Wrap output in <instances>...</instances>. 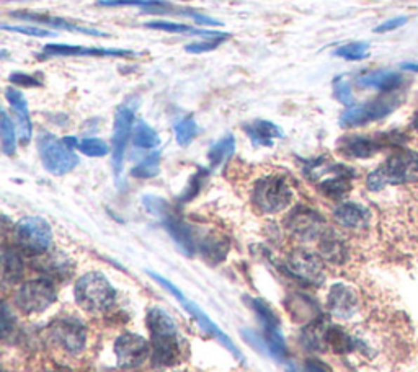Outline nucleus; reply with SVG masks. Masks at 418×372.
<instances>
[{"instance_id":"1","label":"nucleus","mask_w":418,"mask_h":372,"mask_svg":"<svg viewBox=\"0 0 418 372\" xmlns=\"http://www.w3.org/2000/svg\"><path fill=\"white\" fill-rule=\"evenodd\" d=\"M412 181H418V152L399 150L367 175L366 186L371 191H381L387 185H404Z\"/></svg>"},{"instance_id":"2","label":"nucleus","mask_w":418,"mask_h":372,"mask_svg":"<svg viewBox=\"0 0 418 372\" xmlns=\"http://www.w3.org/2000/svg\"><path fill=\"white\" fill-rule=\"evenodd\" d=\"M75 302L85 312L97 314L112 307L117 300V290L102 273L92 271L79 278L74 289Z\"/></svg>"},{"instance_id":"3","label":"nucleus","mask_w":418,"mask_h":372,"mask_svg":"<svg viewBox=\"0 0 418 372\" xmlns=\"http://www.w3.org/2000/svg\"><path fill=\"white\" fill-rule=\"evenodd\" d=\"M252 201L265 214H275L283 211L293 201V190L286 178L280 175H270L260 178L252 191Z\"/></svg>"},{"instance_id":"4","label":"nucleus","mask_w":418,"mask_h":372,"mask_svg":"<svg viewBox=\"0 0 418 372\" xmlns=\"http://www.w3.org/2000/svg\"><path fill=\"white\" fill-rule=\"evenodd\" d=\"M15 240L23 252L30 255L46 253L53 243L51 226L38 216L20 219L15 226Z\"/></svg>"},{"instance_id":"5","label":"nucleus","mask_w":418,"mask_h":372,"mask_svg":"<svg viewBox=\"0 0 418 372\" xmlns=\"http://www.w3.org/2000/svg\"><path fill=\"white\" fill-rule=\"evenodd\" d=\"M38 150L44 168L53 175H65L79 164V157L74 154V149H70L64 141H59L53 134H43L39 137Z\"/></svg>"},{"instance_id":"6","label":"nucleus","mask_w":418,"mask_h":372,"mask_svg":"<svg viewBox=\"0 0 418 372\" xmlns=\"http://www.w3.org/2000/svg\"><path fill=\"white\" fill-rule=\"evenodd\" d=\"M149 274H150V276H152V278L155 279V281H157V283L160 284V286H162L164 289H167V290H169V293H170V294H172V295H174V297H175V299H177V300H178V302H180L181 305H183V307H185L186 310H188V312L191 314V317H193V319L196 320V322H198V325H200V327H201V328H203V330L206 331V333H208V335H211V336H214V338H216V340H218L221 345H223V346H226V348H228V349L230 351V353H233L234 356H237V358H239V359H242V354H240V351H239L237 348H235V346H234V343H233V340H230V338H229V336H228V335H226V333H224V331H223V330H221V328L218 327V325H216V323L213 322V320H211V319L208 317V315H206V314L203 312V310H201V309H200V305H196L195 302H191V300H188V299H186V297H185V295L180 293V289H177V288H175L172 283H170V281H167V279H165V278H162V276H160V274H157V273H152V271H150Z\"/></svg>"},{"instance_id":"7","label":"nucleus","mask_w":418,"mask_h":372,"mask_svg":"<svg viewBox=\"0 0 418 372\" xmlns=\"http://www.w3.org/2000/svg\"><path fill=\"white\" fill-rule=\"evenodd\" d=\"M56 300V288L49 279L23 283L15 294V304L25 314L44 312Z\"/></svg>"},{"instance_id":"8","label":"nucleus","mask_w":418,"mask_h":372,"mask_svg":"<svg viewBox=\"0 0 418 372\" xmlns=\"http://www.w3.org/2000/svg\"><path fill=\"white\" fill-rule=\"evenodd\" d=\"M400 100L399 96H384V98H377L372 101H367L365 105L351 106L340 116V126L341 127H356L370 124L372 121L382 120L389 116L396 108H399Z\"/></svg>"},{"instance_id":"9","label":"nucleus","mask_w":418,"mask_h":372,"mask_svg":"<svg viewBox=\"0 0 418 372\" xmlns=\"http://www.w3.org/2000/svg\"><path fill=\"white\" fill-rule=\"evenodd\" d=\"M286 229L298 237L299 240L309 242L320 238L327 232V224L324 217L314 209L307 206H298L286 217Z\"/></svg>"},{"instance_id":"10","label":"nucleus","mask_w":418,"mask_h":372,"mask_svg":"<svg viewBox=\"0 0 418 372\" xmlns=\"http://www.w3.org/2000/svg\"><path fill=\"white\" fill-rule=\"evenodd\" d=\"M149 341L144 336L136 333H123L115 343L117 363L123 369H138L150 356Z\"/></svg>"},{"instance_id":"11","label":"nucleus","mask_w":418,"mask_h":372,"mask_svg":"<svg viewBox=\"0 0 418 372\" xmlns=\"http://www.w3.org/2000/svg\"><path fill=\"white\" fill-rule=\"evenodd\" d=\"M51 338L70 354H79L87 343V330L79 319H58L51 323Z\"/></svg>"},{"instance_id":"12","label":"nucleus","mask_w":418,"mask_h":372,"mask_svg":"<svg viewBox=\"0 0 418 372\" xmlns=\"http://www.w3.org/2000/svg\"><path fill=\"white\" fill-rule=\"evenodd\" d=\"M134 106L123 105L117 111L113 126V170L117 178L121 175L124 160V150L128 146L131 131L134 129Z\"/></svg>"},{"instance_id":"13","label":"nucleus","mask_w":418,"mask_h":372,"mask_svg":"<svg viewBox=\"0 0 418 372\" xmlns=\"http://www.w3.org/2000/svg\"><path fill=\"white\" fill-rule=\"evenodd\" d=\"M250 305L256 312V315H259L261 325H263L266 348H268L271 351V354L276 356V358L280 359L285 358L286 345H285L283 335H281L278 317H276L273 310H271L263 300L250 299Z\"/></svg>"},{"instance_id":"14","label":"nucleus","mask_w":418,"mask_h":372,"mask_svg":"<svg viewBox=\"0 0 418 372\" xmlns=\"http://www.w3.org/2000/svg\"><path fill=\"white\" fill-rule=\"evenodd\" d=\"M288 271L293 273L296 278L302 279L309 284H322L325 279V269L322 259L315 253L307 252V250H296L289 255L286 262Z\"/></svg>"},{"instance_id":"15","label":"nucleus","mask_w":418,"mask_h":372,"mask_svg":"<svg viewBox=\"0 0 418 372\" xmlns=\"http://www.w3.org/2000/svg\"><path fill=\"white\" fill-rule=\"evenodd\" d=\"M327 307L335 317L339 319H351L358 312L360 299L353 288L346 286L344 283H337L329 290L327 297Z\"/></svg>"},{"instance_id":"16","label":"nucleus","mask_w":418,"mask_h":372,"mask_svg":"<svg viewBox=\"0 0 418 372\" xmlns=\"http://www.w3.org/2000/svg\"><path fill=\"white\" fill-rule=\"evenodd\" d=\"M148 328L152 336V345L174 343L181 340L177 323L174 322L169 312L160 307H152L148 312Z\"/></svg>"},{"instance_id":"17","label":"nucleus","mask_w":418,"mask_h":372,"mask_svg":"<svg viewBox=\"0 0 418 372\" xmlns=\"http://www.w3.org/2000/svg\"><path fill=\"white\" fill-rule=\"evenodd\" d=\"M44 56H87V58H129L136 56L131 49H105L85 48L74 44H46L43 48Z\"/></svg>"},{"instance_id":"18","label":"nucleus","mask_w":418,"mask_h":372,"mask_svg":"<svg viewBox=\"0 0 418 372\" xmlns=\"http://www.w3.org/2000/svg\"><path fill=\"white\" fill-rule=\"evenodd\" d=\"M159 219L162 221L164 227L167 229V232L170 233V236H172L174 240L177 242V245L183 250L188 257H191L196 250V242L193 238V233H191V229L186 226V224L177 216V214L172 211V206H170Z\"/></svg>"},{"instance_id":"19","label":"nucleus","mask_w":418,"mask_h":372,"mask_svg":"<svg viewBox=\"0 0 418 372\" xmlns=\"http://www.w3.org/2000/svg\"><path fill=\"white\" fill-rule=\"evenodd\" d=\"M386 142L379 139H372L366 136H346L339 141V150L346 157L351 159H370L374 154H377Z\"/></svg>"},{"instance_id":"20","label":"nucleus","mask_w":418,"mask_h":372,"mask_svg":"<svg viewBox=\"0 0 418 372\" xmlns=\"http://www.w3.org/2000/svg\"><path fill=\"white\" fill-rule=\"evenodd\" d=\"M5 98H7L10 108H12L15 111V115H17L20 141H22V144H28L33 134V124H32V118H30L27 100H25L22 91L17 89L5 90Z\"/></svg>"},{"instance_id":"21","label":"nucleus","mask_w":418,"mask_h":372,"mask_svg":"<svg viewBox=\"0 0 418 372\" xmlns=\"http://www.w3.org/2000/svg\"><path fill=\"white\" fill-rule=\"evenodd\" d=\"M334 219L345 229H365L370 224L371 212L358 203H341L334 209Z\"/></svg>"},{"instance_id":"22","label":"nucleus","mask_w":418,"mask_h":372,"mask_svg":"<svg viewBox=\"0 0 418 372\" xmlns=\"http://www.w3.org/2000/svg\"><path fill=\"white\" fill-rule=\"evenodd\" d=\"M12 17L18 18V20H25V22H33V23H41V25H46V27H49V28L67 30V32H74V33H84V34H92V37H107V33L98 32V30L79 27V25L70 23V22H67V20L59 18V17H51V15L30 13V12H15V13H12Z\"/></svg>"},{"instance_id":"23","label":"nucleus","mask_w":418,"mask_h":372,"mask_svg":"<svg viewBox=\"0 0 418 372\" xmlns=\"http://www.w3.org/2000/svg\"><path fill=\"white\" fill-rule=\"evenodd\" d=\"M351 177H353V172H351L348 167L335 165L334 177L320 181L319 190L324 193L325 196L332 198V200H341V198H345L351 190Z\"/></svg>"},{"instance_id":"24","label":"nucleus","mask_w":418,"mask_h":372,"mask_svg":"<svg viewBox=\"0 0 418 372\" xmlns=\"http://www.w3.org/2000/svg\"><path fill=\"white\" fill-rule=\"evenodd\" d=\"M245 132L256 146H271L276 139L283 137V131L280 126L265 120L252 121L245 126Z\"/></svg>"},{"instance_id":"25","label":"nucleus","mask_w":418,"mask_h":372,"mask_svg":"<svg viewBox=\"0 0 418 372\" xmlns=\"http://www.w3.org/2000/svg\"><path fill=\"white\" fill-rule=\"evenodd\" d=\"M402 84V75L391 72V70H376L358 79V85L363 89H377L382 91H392L399 89Z\"/></svg>"},{"instance_id":"26","label":"nucleus","mask_w":418,"mask_h":372,"mask_svg":"<svg viewBox=\"0 0 418 372\" xmlns=\"http://www.w3.org/2000/svg\"><path fill=\"white\" fill-rule=\"evenodd\" d=\"M320 253L327 262L341 264L346 259V245L335 232L327 229V232L320 237Z\"/></svg>"},{"instance_id":"27","label":"nucleus","mask_w":418,"mask_h":372,"mask_svg":"<svg viewBox=\"0 0 418 372\" xmlns=\"http://www.w3.org/2000/svg\"><path fill=\"white\" fill-rule=\"evenodd\" d=\"M145 28L157 30V32H165V33H174V34H181V33H191V34H201V37H226V33H216L213 30H198L190 27V25L183 23H175V22H164V20H155V22H148L144 23Z\"/></svg>"},{"instance_id":"28","label":"nucleus","mask_w":418,"mask_h":372,"mask_svg":"<svg viewBox=\"0 0 418 372\" xmlns=\"http://www.w3.org/2000/svg\"><path fill=\"white\" fill-rule=\"evenodd\" d=\"M23 274V259L13 248H4L2 278L5 283H17Z\"/></svg>"},{"instance_id":"29","label":"nucleus","mask_w":418,"mask_h":372,"mask_svg":"<svg viewBox=\"0 0 418 372\" xmlns=\"http://www.w3.org/2000/svg\"><path fill=\"white\" fill-rule=\"evenodd\" d=\"M200 252L211 262H221L229 252V242L221 236H208L200 243Z\"/></svg>"},{"instance_id":"30","label":"nucleus","mask_w":418,"mask_h":372,"mask_svg":"<svg viewBox=\"0 0 418 372\" xmlns=\"http://www.w3.org/2000/svg\"><path fill=\"white\" fill-rule=\"evenodd\" d=\"M133 144L141 149H155L160 144V137L145 121H138L133 129Z\"/></svg>"},{"instance_id":"31","label":"nucleus","mask_w":418,"mask_h":372,"mask_svg":"<svg viewBox=\"0 0 418 372\" xmlns=\"http://www.w3.org/2000/svg\"><path fill=\"white\" fill-rule=\"evenodd\" d=\"M235 150V139L234 136H226L224 139H221L219 142L211 147L208 152V160L209 165L213 168H218L224 164L226 160L230 159V155L234 154Z\"/></svg>"},{"instance_id":"32","label":"nucleus","mask_w":418,"mask_h":372,"mask_svg":"<svg viewBox=\"0 0 418 372\" xmlns=\"http://www.w3.org/2000/svg\"><path fill=\"white\" fill-rule=\"evenodd\" d=\"M0 134H2V149L5 155H13L17 150V131L13 121L10 120L7 111H2V123H0Z\"/></svg>"},{"instance_id":"33","label":"nucleus","mask_w":418,"mask_h":372,"mask_svg":"<svg viewBox=\"0 0 418 372\" xmlns=\"http://www.w3.org/2000/svg\"><path fill=\"white\" fill-rule=\"evenodd\" d=\"M324 338L325 343L329 345L335 353H348V351L353 349V341H351L350 336L339 327H332L325 330Z\"/></svg>"},{"instance_id":"34","label":"nucleus","mask_w":418,"mask_h":372,"mask_svg":"<svg viewBox=\"0 0 418 372\" xmlns=\"http://www.w3.org/2000/svg\"><path fill=\"white\" fill-rule=\"evenodd\" d=\"M159 164L160 152H152V154L145 157L143 162H139V164L131 170V175L136 178H152L159 173Z\"/></svg>"},{"instance_id":"35","label":"nucleus","mask_w":418,"mask_h":372,"mask_svg":"<svg viewBox=\"0 0 418 372\" xmlns=\"http://www.w3.org/2000/svg\"><path fill=\"white\" fill-rule=\"evenodd\" d=\"M367 49H370V44H367V43L355 41V43L340 46V48L335 51V56H339V58H344L346 60H363V59H366L367 56H370Z\"/></svg>"},{"instance_id":"36","label":"nucleus","mask_w":418,"mask_h":372,"mask_svg":"<svg viewBox=\"0 0 418 372\" xmlns=\"http://www.w3.org/2000/svg\"><path fill=\"white\" fill-rule=\"evenodd\" d=\"M77 149L87 157H103L110 152V146L97 137H87V139L79 141Z\"/></svg>"},{"instance_id":"37","label":"nucleus","mask_w":418,"mask_h":372,"mask_svg":"<svg viewBox=\"0 0 418 372\" xmlns=\"http://www.w3.org/2000/svg\"><path fill=\"white\" fill-rule=\"evenodd\" d=\"M175 136H177V142L180 146H188L191 141L195 139L196 132H198V126H196L193 118H183L175 123Z\"/></svg>"},{"instance_id":"38","label":"nucleus","mask_w":418,"mask_h":372,"mask_svg":"<svg viewBox=\"0 0 418 372\" xmlns=\"http://www.w3.org/2000/svg\"><path fill=\"white\" fill-rule=\"evenodd\" d=\"M100 7H155V5H164L167 2L164 0H98Z\"/></svg>"},{"instance_id":"39","label":"nucleus","mask_w":418,"mask_h":372,"mask_svg":"<svg viewBox=\"0 0 418 372\" xmlns=\"http://www.w3.org/2000/svg\"><path fill=\"white\" fill-rule=\"evenodd\" d=\"M334 95L335 98L340 101L341 105L345 106H355L353 100V91H351V86L348 82H345L344 79H337L334 82Z\"/></svg>"},{"instance_id":"40","label":"nucleus","mask_w":418,"mask_h":372,"mask_svg":"<svg viewBox=\"0 0 418 372\" xmlns=\"http://www.w3.org/2000/svg\"><path fill=\"white\" fill-rule=\"evenodd\" d=\"M229 34L226 37H218V38H209L206 41H198V43H191L185 46V51H188L191 54H200V53H209V51H214L218 46L228 38Z\"/></svg>"},{"instance_id":"41","label":"nucleus","mask_w":418,"mask_h":372,"mask_svg":"<svg viewBox=\"0 0 418 372\" xmlns=\"http://www.w3.org/2000/svg\"><path fill=\"white\" fill-rule=\"evenodd\" d=\"M2 30H5V32L22 33V34H27V37H33V38L54 37L53 32H49V30L38 28V27H10V25H2Z\"/></svg>"},{"instance_id":"42","label":"nucleus","mask_w":418,"mask_h":372,"mask_svg":"<svg viewBox=\"0 0 418 372\" xmlns=\"http://www.w3.org/2000/svg\"><path fill=\"white\" fill-rule=\"evenodd\" d=\"M180 13L186 15V17H190L191 20H195V22L198 25H206V27H221V25H223L219 22V20H216L213 17H208V15L193 12V10H181Z\"/></svg>"},{"instance_id":"43","label":"nucleus","mask_w":418,"mask_h":372,"mask_svg":"<svg viewBox=\"0 0 418 372\" xmlns=\"http://www.w3.org/2000/svg\"><path fill=\"white\" fill-rule=\"evenodd\" d=\"M10 82L18 85V86H27V89H32V86L41 85V80H39V79L33 77V75H28V74H22V72H17V74L10 75Z\"/></svg>"},{"instance_id":"44","label":"nucleus","mask_w":418,"mask_h":372,"mask_svg":"<svg viewBox=\"0 0 418 372\" xmlns=\"http://www.w3.org/2000/svg\"><path fill=\"white\" fill-rule=\"evenodd\" d=\"M409 22V17H405V15H400V17H394L391 20H387V22L381 23L379 27L374 28L376 33H387V32H392V30H397L400 27H404V25Z\"/></svg>"},{"instance_id":"45","label":"nucleus","mask_w":418,"mask_h":372,"mask_svg":"<svg viewBox=\"0 0 418 372\" xmlns=\"http://www.w3.org/2000/svg\"><path fill=\"white\" fill-rule=\"evenodd\" d=\"M291 372H296V371H291ZM304 372H327V371L317 363H307L304 366Z\"/></svg>"},{"instance_id":"46","label":"nucleus","mask_w":418,"mask_h":372,"mask_svg":"<svg viewBox=\"0 0 418 372\" xmlns=\"http://www.w3.org/2000/svg\"><path fill=\"white\" fill-rule=\"evenodd\" d=\"M402 69L418 74V63H405V64H402Z\"/></svg>"},{"instance_id":"47","label":"nucleus","mask_w":418,"mask_h":372,"mask_svg":"<svg viewBox=\"0 0 418 372\" xmlns=\"http://www.w3.org/2000/svg\"><path fill=\"white\" fill-rule=\"evenodd\" d=\"M412 126H414L415 131H418V111L414 115V120H412Z\"/></svg>"},{"instance_id":"48","label":"nucleus","mask_w":418,"mask_h":372,"mask_svg":"<svg viewBox=\"0 0 418 372\" xmlns=\"http://www.w3.org/2000/svg\"><path fill=\"white\" fill-rule=\"evenodd\" d=\"M46 372H70V371H69V369H65V368H54V369L46 371Z\"/></svg>"}]
</instances>
